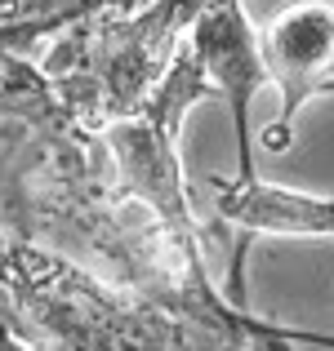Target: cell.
I'll list each match as a JSON object with an SVG mask.
<instances>
[{"label":"cell","instance_id":"6da1fadb","mask_svg":"<svg viewBox=\"0 0 334 351\" xmlns=\"http://www.w3.org/2000/svg\"><path fill=\"white\" fill-rule=\"evenodd\" d=\"M0 289L58 351H249L241 338L183 320L54 249L5 240Z\"/></svg>","mask_w":334,"mask_h":351},{"label":"cell","instance_id":"7a4b0ae2","mask_svg":"<svg viewBox=\"0 0 334 351\" xmlns=\"http://www.w3.org/2000/svg\"><path fill=\"white\" fill-rule=\"evenodd\" d=\"M210 5L214 0H147L129 14L80 23L36 58V71L71 125L98 138L152 94Z\"/></svg>","mask_w":334,"mask_h":351},{"label":"cell","instance_id":"3957f363","mask_svg":"<svg viewBox=\"0 0 334 351\" xmlns=\"http://www.w3.org/2000/svg\"><path fill=\"white\" fill-rule=\"evenodd\" d=\"M205 98L214 94H210L205 76H201V62L183 45L174 53V62L165 67V76L152 85V94L129 116L111 120L98 134L120 196L134 200L152 218L156 232L165 236V245L174 249V258L197 285H210V271H205V254H201V223L192 214L188 182H183L179 134H183L188 112L197 103H205Z\"/></svg>","mask_w":334,"mask_h":351},{"label":"cell","instance_id":"277c9868","mask_svg":"<svg viewBox=\"0 0 334 351\" xmlns=\"http://www.w3.org/2000/svg\"><path fill=\"white\" fill-rule=\"evenodd\" d=\"M258 53L267 85L281 94V112L258 143L281 156L294 147V120L303 103L334 94V0H290L258 32Z\"/></svg>","mask_w":334,"mask_h":351},{"label":"cell","instance_id":"5b68a950","mask_svg":"<svg viewBox=\"0 0 334 351\" xmlns=\"http://www.w3.org/2000/svg\"><path fill=\"white\" fill-rule=\"evenodd\" d=\"M205 196L223 223L236 227L232 245V267H227V302L245 307V254L254 236H312V240H334V200L312 196V191L276 187V182L254 178H223L205 173Z\"/></svg>","mask_w":334,"mask_h":351},{"label":"cell","instance_id":"8992f818","mask_svg":"<svg viewBox=\"0 0 334 351\" xmlns=\"http://www.w3.org/2000/svg\"><path fill=\"white\" fill-rule=\"evenodd\" d=\"M192 58L201 62L210 94L223 98L236 125V178H254V129H249V107L258 89L267 85L263 53H258V32L249 27L241 0H214L205 14L192 23L188 40Z\"/></svg>","mask_w":334,"mask_h":351},{"label":"cell","instance_id":"52a82bcc","mask_svg":"<svg viewBox=\"0 0 334 351\" xmlns=\"http://www.w3.org/2000/svg\"><path fill=\"white\" fill-rule=\"evenodd\" d=\"M147 0H0V58L36 62L71 27L129 14Z\"/></svg>","mask_w":334,"mask_h":351},{"label":"cell","instance_id":"ba28073f","mask_svg":"<svg viewBox=\"0 0 334 351\" xmlns=\"http://www.w3.org/2000/svg\"><path fill=\"white\" fill-rule=\"evenodd\" d=\"M5 240H9V236H5V232H0V254H5Z\"/></svg>","mask_w":334,"mask_h":351}]
</instances>
